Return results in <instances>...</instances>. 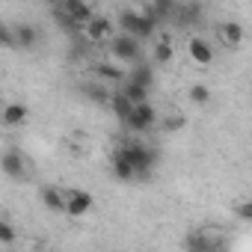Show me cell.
Returning <instances> with one entry per match:
<instances>
[{
  "label": "cell",
  "instance_id": "cell-1",
  "mask_svg": "<svg viewBox=\"0 0 252 252\" xmlns=\"http://www.w3.org/2000/svg\"><path fill=\"white\" fill-rule=\"evenodd\" d=\"M116 24H119V33L134 36V39H140V42L155 39V36H158V27H160V24H158L152 15H146L143 9H122L119 18H116Z\"/></svg>",
  "mask_w": 252,
  "mask_h": 252
},
{
  "label": "cell",
  "instance_id": "cell-2",
  "mask_svg": "<svg viewBox=\"0 0 252 252\" xmlns=\"http://www.w3.org/2000/svg\"><path fill=\"white\" fill-rule=\"evenodd\" d=\"M119 152L131 160V166L137 169V178H149L152 169L158 166V152L149 143H143V140H128Z\"/></svg>",
  "mask_w": 252,
  "mask_h": 252
},
{
  "label": "cell",
  "instance_id": "cell-3",
  "mask_svg": "<svg viewBox=\"0 0 252 252\" xmlns=\"http://www.w3.org/2000/svg\"><path fill=\"white\" fill-rule=\"evenodd\" d=\"M107 51H110L113 63H119V65H131L134 68L143 60V42L134 39V36H125V33H116L113 42L107 45Z\"/></svg>",
  "mask_w": 252,
  "mask_h": 252
},
{
  "label": "cell",
  "instance_id": "cell-4",
  "mask_svg": "<svg viewBox=\"0 0 252 252\" xmlns=\"http://www.w3.org/2000/svg\"><path fill=\"white\" fill-rule=\"evenodd\" d=\"M184 252H222V234L220 231H190L184 237Z\"/></svg>",
  "mask_w": 252,
  "mask_h": 252
},
{
  "label": "cell",
  "instance_id": "cell-5",
  "mask_svg": "<svg viewBox=\"0 0 252 252\" xmlns=\"http://www.w3.org/2000/svg\"><path fill=\"white\" fill-rule=\"evenodd\" d=\"M158 125V110L152 107V101L149 104H140V107H134V113H131V119L125 122V128H128L131 134H149L152 128Z\"/></svg>",
  "mask_w": 252,
  "mask_h": 252
},
{
  "label": "cell",
  "instance_id": "cell-6",
  "mask_svg": "<svg viewBox=\"0 0 252 252\" xmlns=\"http://www.w3.org/2000/svg\"><path fill=\"white\" fill-rule=\"evenodd\" d=\"M187 54H190V60H193L199 68L214 65V60H217V51H214V45H211L205 36H190V39H187Z\"/></svg>",
  "mask_w": 252,
  "mask_h": 252
},
{
  "label": "cell",
  "instance_id": "cell-7",
  "mask_svg": "<svg viewBox=\"0 0 252 252\" xmlns=\"http://www.w3.org/2000/svg\"><path fill=\"white\" fill-rule=\"evenodd\" d=\"M83 33H86V39L92 42V45H101V42H113V36H116V24L107 18V15H95L86 27H83Z\"/></svg>",
  "mask_w": 252,
  "mask_h": 252
},
{
  "label": "cell",
  "instance_id": "cell-8",
  "mask_svg": "<svg viewBox=\"0 0 252 252\" xmlns=\"http://www.w3.org/2000/svg\"><path fill=\"white\" fill-rule=\"evenodd\" d=\"M92 205H95L92 193H86V190H80V187L65 190V214H68V217H86V214L92 211Z\"/></svg>",
  "mask_w": 252,
  "mask_h": 252
},
{
  "label": "cell",
  "instance_id": "cell-9",
  "mask_svg": "<svg viewBox=\"0 0 252 252\" xmlns=\"http://www.w3.org/2000/svg\"><path fill=\"white\" fill-rule=\"evenodd\" d=\"M92 74H95V80H101V83H116V86H125V83H128V71H125L119 63H107V60H98V63L92 65Z\"/></svg>",
  "mask_w": 252,
  "mask_h": 252
},
{
  "label": "cell",
  "instance_id": "cell-10",
  "mask_svg": "<svg viewBox=\"0 0 252 252\" xmlns=\"http://www.w3.org/2000/svg\"><path fill=\"white\" fill-rule=\"evenodd\" d=\"M39 199H42V205H45L48 211H54V214H65V190H63V187H57V184H45V187L39 190Z\"/></svg>",
  "mask_w": 252,
  "mask_h": 252
},
{
  "label": "cell",
  "instance_id": "cell-11",
  "mask_svg": "<svg viewBox=\"0 0 252 252\" xmlns=\"http://www.w3.org/2000/svg\"><path fill=\"white\" fill-rule=\"evenodd\" d=\"M217 33L225 48H240V42H243V24H237V21H222Z\"/></svg>",
  "mask_w": 252,
  "mask_h": 252
},
{
  "label": "cell",
  "instance_id": "cell-12",
  "mask_svg": "<svg viewBox=\"0 0 252 252\" xmlns=\"http://www.w3.org/2000/svg\"><path fill=\"white\" fill-rule=\"evenodd\" d=\"M110 166H113V178H119V181H137V169L131 166V160L125 158L122 152H116V155H113Z\"/></svg>",
  "mask_w": 252,
  "mask_h": 252
},
{
  "label": "cell",
  "instance_id": "cell-13",
  "mask_svg": "<svg viewBox=\"0 0 252 252\" xmlns=\"http://www.w3.org/2000/svg\"><path fill=\"white\" fill-rule=\"evenodd\" d=\"M27 116H30V110L24 104H15L12 101V104L3 107V125H6V128H18V125H24Z\"/></svg>",
  "mask_w": 252,
  "mask_h": 252
},
{
  "label": "cell",
  "instance_id": "cell-14",
  "mask_svg": "<svg viewBox=\"0 0 252 252\" xmlns=\"http://www.w3.org/2000/svg\"><path fill=\"white\" fill-rule=\"evenodd\" d=\"M36 42H39V30L33 24H18L15 27V48L30 51V48H36Z\"/></svg>",
  "mask_w": 252,
  "mask_h": 252
},
{
  "label": "cell",
  "instance_id": "cell-15",
  "mask_svg": "<svg viewBox=\"0 0 252 252\" xmlns=\"http://www.w3.org/2000/svg\"><path fill=\"white\" fill-rule=\"evenodd\" d=\"M113 113H116V119H122V122H128L131 119V113H134V104L128 101V95H122L119 89L113 92V98H110V104H107Z\"/></svg>",
  "mask_w": 252,
  "mask_h": 252
},
{
  "label": "cell",
  "instance_id": "cell-16",
  "mask_svg": "<svg viewBox=\"0 0 252 252\" xmlns=\"http://www.w3.org/2000/svg\"><path fill=\"white\" fill-rule=\"evenodd\" d=\"M3 172L9 175V178H24V155L21 152H6L3 155Z\"/></svg>",
  "mask_w": 252,
  "mask_h": 252
},
{
  "label": "cell",
  "instance_id": "cell-17",
  "mask_svg": "<svg viewBox=\"0 0 252 252\" xmlns=\"http://www.w3.org/2000/svg\"><path fill=\"white\" fill-rule=\"evenodd\" d=\"M119 92H122V95H128V101H131L134 107L149 104V89H146V86H140V83H134V80H128L125 86H119Z\"/></svg>",
  "mask_w": 252,
  "mask_h": 252
},
{
  "label": "cell",
  "instance_id": "cell-18",
  "mask_svg": "<svg viewBox=\"0 0 252 252\" xmlns=\"http://www.w3.org/2000/svg\"><path fill=\"white\" fill-rule=\"evenodd\" d=\"M128 80H134V83H140V86L152 89V86H155V68H152V65H146V63H140V65H134V68L128 71Z\"/></svg>",
  "mask_w": 252,
  "mask_h": 252
},
{
  "label": "cell",
  "instance_id": "cell-19",
  "mask_svg": "<svg viewBox=\"0 0 252 252\" xmlns=\"http://www.w3.org/2000/svg\"><path fill=\"white\" fill-rule=\"evenodd\" d=\"M187 95H190V101L199 104V107H208V104L214 101V92H211L205 83H193V86L187 89Z\"/></svg>",
  "mask_w": 252,
  "mask_h": 252
},
{
  "label": "cell",
  "instance_id": "cell-20",
  "mask_svg": "<svg viewBox=\"0 0 252 252\" xmlns=\"http://www.w3.org/2000/svg\"><path fill=\"white\" fill-rule=\"evenodd\" d=\"M152 54H155V65H166V63L172 60V42H169L166 36H163V39H158Z\"/></svg>",
  "mask_w": 252,
  "mask_h": 252
},
{
  "label": "cell",
  "instance_id": "cell-21",
  "mask_svg": "<svg viewBox=\"0 0 252 252\" xmlns=\"http://www.w3.org/2000/svg\"><path fill=\"white\" fill-rule=\"evenodd\" d=\"M0 243H3V246L15 243V228H12V222H9V220L0 222Z\"/></svg>",
  "mask_w": 252,
  "mask_h": 252
},
{
  "label": "cell",
  "instance_id": "cell-22",
  "mask_svg": "<svg viewBox=\"0 0 252 252\" xmlns=\"http://www.w3.org/2000/svg\"><path fill=\"white\" fill-rule=\"evenodd\" d=\"M234 214H237V220H243V222H252V199H246V202H237V205H234Z\"/></svg>",
  "mask_w": 252,
  "mask_h": 252
},
{
  "label": "cell",
  "instance_id": "cell-23",
  "mask_svg": "<svg viewBox=\"0 0 252 252\" xmlns=\"http://www.w3.org/2000/svg\"><path fill=\"white\" fill-rule=\"evenodd\" d=\"M163 128H166V131H178V128H184V116H181V113H169V116L163 119Z\"/></svg>",
  "mask_w": 252,
  "mask_h": 252
}]
</instances>
